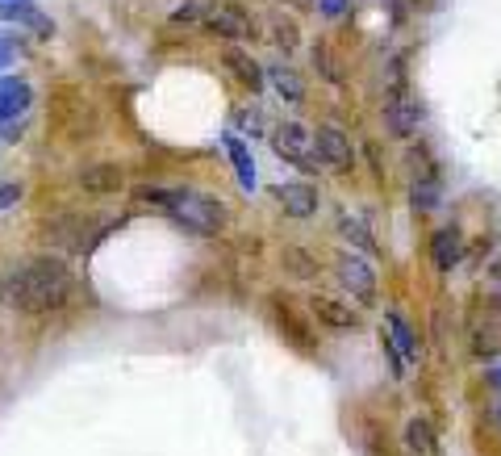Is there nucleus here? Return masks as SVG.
<instances>
[{
  "mask_svg": "<svg viewBox=\"0 0 501 456\" xmlns=\"http://www.w3.org/2000/svg\"><path fill=\"white\" fill-rule=\"evenodd\" d=\"M272 197H276V206L285 209L288 218H297V222L314 218V214H318V206H322L318 189H314V185H305V180H293V185H276V189H272Z\"/></svg>",
  "mask_w": 501,
  "mask_h": 456,
  "instance_id": "obj_8",
  "label": "nucleus"
},
{
  "mask_svg": "<svg viewBox=\"0 0 501 456\" xmlns=\"http://www.w3.org/2000/svg\"><path fill=\"white\" fill-rule=\"evenodd\" d=\"M142 201H151L155 209L172 214L180 227H188L193 235H222L230 227V206L222 197H209L201 189H188V185H176V189H142Z\"/></svg>",
  "mask_w": 501,
  "mask_h": 456,
  "instance_id": "obj_2",
  "label": "nucleus"
},
{
  "mask_svg": "<svg viewBox=\"0 0 501 456\" xmlns=\"http://www.w3.org/2000/svg\"><path fill=\"white\" fill-rule=\"evenodd\" d=\"M126 185V172L118 164H92L79 172V189L84 193H118Z\"/></svg>",
  "mask_w": 501,
  "mask_h": 456,
  "instance_id": "obj_15",
  "label": "nucleus"
},
{
  "mask_svg": "<svg viewBox=\"0 0 501 456\" xmlns=\"http://www.w3.org/2000/svg\"><path fill=\"white\" fill-rule=\"evenodd\" d=\"M489 386H493V389H501V368H493V373H489Z\"/></svg>",
  "mask_w": 501,
  "mask_h": 456,
  "instance_id": "obj_27",
  "label": "nucleus"
},
{
  "mask_svg": "<svg viewBox=\"0 0 501 456\" xmlns=\"http://www.w3.org/2000/svg\"><path fill=\"white\" fill-rule=\"evenodd\" d=\"M402 444L410 456H439V436H434V423L423 415H413L405 419L402 427Z\"/></svg>",
  "mask_w": 501,
  "mask_h": 456,
  "instance_id": "obj_13",
  "label": "nucleus"
},
{
  "mask_svg": "<svg viewBox=\"0 0 501 456\" xmlns=\"http://www.w3.org/2000/svg\"><path fill=\"white\" fill-rule=\"evenodd\" d=\"M431 260H434V268H439V272H452V268L464 260V235H460V230H455V227L434 230V239H431Z\"/></svg>",
  "mask_w": 501,
  "mask_h": 456,
  "instance_id": "obj_14",
  "label": "nucleus"
},
{
  "mask_svg": "<svg viewBox=\"0 0 501 456\" xmlns=\"http://www.w3.org/2000/svg\"><path fill=\"white\" fill-rule=\"evenodd\" d=\"M314 151H318V168H330V172H347L355 164V151H351V139H347L339 126H318L314 134Z\"/></svg>",
  "mask_w": 501,
  "mask_h": 456,
  "instance_id": "obj_6",
  "label": "nucleus"
},
{
  "mask_svg": "<svg viewBox=\"0 0 501 456\" xmlns=\"http://www.w3.org/2000/svg\"><path fill=\"white\" fill-rule=\"evenodd\" d=\"M272 42H276V47H280V50H285V55H293V50L301 47V34H297V21H288V17H280V21H276V26H272Z\"/></svg>",
  "mask_w": 501,
  "mask_h": 456,
  "instance_id": "obj_23",
  "label": "nucleus"
},
{
  "mask_svg": "<svg viewBox=\"0 0 501 456\" xmlns=\"http://www.w3.org/2000/svg\"><path fill=\"white\" fill-rule=\"evenodd\" d=\"M264 80L272 84L276 92H280V97L288 101V105H301V101H305V80L297 76V71L288 68V63H276V68H267Z\"/></svg>",
  "mask_w": 501,
  "mask_h": 456,
  "instance_id": "obj_16",
  "label": "nucleus"
},
{
  "mask_svg": "<svg viewBox=\"0 0 501 456\" xmlns=\"http://www.w3.org/2000/svg\"><path fill=\"white\" fill-rule=\"evenodd\" d=\"M384 323H389V331H384V335H389V344L397 347V356H402L405 365H418V360H423V344H418V335H413L410 318H405L402 310H389V314H384Z\"/></svg>",
  "mask_w": 501,
  "mask_h": 456,
  "instance_id": "obj_11",
  "label": "nucleus"
},
{
  "mask_svg": "<svg viewBox=\"0 0 501 456\" xmlns=\"http://www.w3.org/2000/svg\"><path fill=\"white\" fill-rule=\"evenodd\" d=\"M423 118H426L423 105H418L413 97H402V92L384 101V113H381L384 130H389L393 139H413V134L423 130Z\"/></svg>",
  "mask_w": 501,
  "mask_h": 456,
  "instance_id": "obj_7",
  "label": "nucleus"
},
{
  "mask_svg": "<svg viewBox=\"0 0 501 456\" xmlns=\"http://www.w3.org/2000/svg\"><path fill=\"white\" fill-rule=\"evenodd\" d=\"M226 151H230V164H235L238 180H243V189L251 193L256 189V164H251V155H246V147L238 139H226Z\"/></svg>",
  "mask_w": 501,
  "mask_h": 456,
  "instance_id": "obj_19",
  "label": "nucleus"
},
{
  "mask_svg": "<svg viewBox=\"0 0 501 456\" xmlns=\"http://www.w3.org/2000/svg\"><path fill=\"white\" fill-rule=\"evenodd\" d=\"M214 0H184L176 13H172V26H205V13Z\"/></svg>",
  "mask_w": 501,
  "mask_h": 456,
  "instance_id": "obj_22",
  "label": "nucleus"
},
{
  "mask_svg": "<svg viewBox=\"0 0 501 456\" xmlns=\"http://www.w3.org/2000/svg\"><path fill=\"white\" fill-rule=\"evenodd\" d=\"M381 347H384V356H389V373H393V377H402V373H405V360L397 356V347L389 344V335H381Z\"/></svg>",
  "mask_w": 501,
  "mask_h": 456,
  "instance_id": "obj_25",
  "label": "nucleus"
},
{
  "mask_svg": "<svg viewBox=\"0 0 501 456\" xmlns=\"http://www.w3.org/2000/svg\"><path fill=\"white\" fill-rule=\"evenodd\" d=\"M309 310H314V318L326 331H360V314H355L347 302L330 298V293H314V298H309Z\"/></svg>",
  "mask_w": 501,
  "mask_h": 456,
  "instance_id": "obj_9",
  "label": "nucleus"
},
{
  "mask_svg": "<svg viewBox=\"0 0 501 456\" xmlns=\"http://www.w3.org/2000/svg\"><path fill=\"white\" fill-rule=\"evenodd\" d=\"M389 5H393V26H405V21H410V13L418 9L423 0H389Z\"/></svg>",
  "mask_w": 501,
  "mask_h": 456,
  "instance_id": "obj_24",
  "label": "nucleus"
},
{
  "mask_svg": "<svg viewBox=\"0 0 501 456\" xmlns=\"http://www.w3.org/2000/svg\"><path fill=\"white\" fill-rule=\"evenodd\" d=\"M339 281H343V289L360 302V306H372V302H376L381 281H376L372 264H368L360 251H343V256H339Z\"/></svg>",
  "mask_w": 501,
  "mask_h": 456,
  "instance_id": "obj_4",
  "label": "nucleus"
},
{
  "mask_svg": "<svg viewBox=\"0 0 501 456\" xmlns=\"http://www.w3.org/2000/svg\"><path fill=\"white\" fill-rule=\"evenodd\" d=\"M5 298L21 310V314H50L71 298V272L63 260L38 256L30 264H21L9 281H5Z\"/></svg>",
  "mask_w": 501,
  "mask_h": 456,
  "instance_id": "obj_1",
  "label": "nucleus"
},
{
  "mask_svg": "<svg viewBox=\"0 0 501 456\" xmlns=\"http://www.w3.org/2000/svg\"><path fill=\"white\" fill-rule=\"evenodd\" d=\"M9 59H13V38H5V34H0V68H5Z\"/></svg>",
  "mask_w": 501,
  "mask_h": 456,
  "instance_id": "obj_26",
  "label": "nucleus"
},
{
  "mask_svg": "<svg viewBox=\"0 0 501 456\" xmlns=\"http://www.w3.org/2000/svg\"><path fill=\"white\" fill-rule=\"evenodd\" d=\"M30 101H34L30 80H17V76H5V80H0V130L9 126V122H21V118H26Z\"/></svg>",
  "mask_w": 501,
  "mask_h": 456,
  "instance_id": "obj_10",
  "label": "nucleus"
},
{
  "mask_svg": "<svg viewBox=\"0 0 501 456\" xmlns=\"http://www.w3.org/2000/svg\"><path fill=\"white\" fill-rule=\"evenodd\" d=\"M272 318H276V331H280L288 344L301 347V352H309V327H305V323L293 314V310L280 306V302H272Z\"/></svg>",
  "mask_w": 501,
  "mask_h": 456,
  "instance_id": "obj_17",
  "label": "nucleus"
},
{
  "mask_svg": "<svg viewBox=\"0 0 501 456\" xmlns=\"http://www.w3.org/2000/svg\"><path fill=\"white\" fill-rule=\"evenodd\" d=\"M205 30L226 42H243L256 26H251V13H246L238 0H214L205 13Z\"/></svg>",
  "mask_w": 501,
  "mask_h": 456,
  "instance_id": "obj_5",
  "label": "nucleus"
},
{
  "mask_svg": "<svg viewBox=\"0 0 501 456\" xmlns=\"http://www.w3.org/2000/svg\"><path fill=\"white\" fill-rule=\"evenodd\" d=\"M339 235L351 243V251H368V256H376V239H372V230H368L360 218H351V214H339Z\"/></svg>",
  "mask_w": 501,
  "mask_h": 456,
  "instance_id": "obj_18",
  "label": "nucleus"
},
{
  "mask_svg": "<svg viewBox=\"0 0 501 456\" xmlns=\"http://www.w3.org/2000/svg\"><path fill=\"white\" fill-rule=\"evenodd\" d=\"M272 147H276V155L285 159V164H293V168L318 172L314 134H309V130H305L301 122H280V126L272 130Z\"/></svg>",
  "mask_w": 501,
  "mask_h": 456,
  "instance_id": "obj_3",
  "label": "nucleus"
},
{
  "mask_svg": "<svg viewBox=\"0 0 501 456\" xmlns=\"http://www.w3.org/2000/svg\"><path fill=\"white\" fill-rule=\"evenodd\" d=\"M314 68H318V76H326V80H330L334 89H343V84H347L343 68L334 63V55H330V47H326V42H314Z\"/></svg>",
  "mask_w": 501,
  "mask_h": 456,
  "instance_id": "obj_20",
  "label": "nucleus"
},
{
  "mask_svg": "<svg viewBox=\"0 0 501 456\" xmlns=\"http://www.w3.org/2000/svg\"><path fill=\"white\" fill-rule=\"evenodd\" d=\"M222 63H226V71L238 80V89H246L251 97H256L259 89H264V68H259L246 50H238V47H226L222 50Z\"/></svg>",
  "mask_w": 501,
  "mask_h": 456,
  "instance_id": "obj_12",
  "label": "nucleus"
},
{
  "mask_svg": "<svg viewBox=\"0 0 501 456\" xmlns=\"http://www.w3.org/2000/svg\"><path fill=\"white\" fill-rule=\"evenodd\" d=\"M285 268L293 272V277H301V281H314L318 277V260L309 256L305 248H285Z\"/></svg>",
  "mask_w": 501,
  "mask_h": 456,
  "instance_id": "obj_21",
  "label": "nucleus"
}]
</instances>
